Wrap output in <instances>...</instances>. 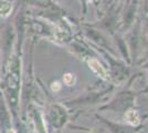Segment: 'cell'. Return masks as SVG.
<instances>
[{
    "label": "cell",
    "instance_id": "obj_1",
    "mask_svg": "<svg viewBox=\"0 0 148 133\" xmlns=\"http://www.w3.org/2000/svg\"><path fill=\"white\" fill-rule=\"evenodd\" d=\"M88 64H90L91 69H92L95 73H97L99 76H101L102 78H104V79L107 78V73H106L105 69L102 67V64L99 63L96 59H91V60L88 61Z\"/></svg>",
    "mask_w": 148,
    "mask_h": 133
},
{
    "label": "cell",
    "instance_id": "obj_2",
    "mask_svg": "<svg viewBox=\"0 0 148 133\" xmlns=\"http://www.w3.org/2000/svg\"><path fill=\"white\" fill-rule=\"evenodd\" d=\"M11 9H12L11 3L7 2V1H1L0 2V17L9 16V13L11 12Z\"/></svg>",
    "mask_w": 148,
    "mask_h": 133
},
{
    "label": "cell",
    "instance_id": "obj_5",
    "mask_svg": "<svg viewBox=\"0 0 148 133\" xmlns=\"http://www.w3.org/2000/svg\"><path fill=\"white\" fill-rule=\"evenodd\" d=\"M60 88H61V84H60L59 82L52 83V90H53V91H59Z\"/></svg>",
    "mask_w": 148,
    "mask_h": 133
},
{
    "label": "cell",
    "instance_id": "obj_3",
    "mask_svg": "<svg viewBox=\"0 0 148 133\" xmlns=\"http://www.w3.org/2000/svg\"><path fill=\"white\" fill-rule=\"evenodd\" d=\"M63 82L65 83L66 85H71V84L74 82L73 74H71V73H66V74H64V76H63Z\"/></svg>",
    "mask_w": 148,
    "mask_h": 133
},
{
    "label": "cell",
    "instance_id": "obj_4",
    "mask_svg": "<svg viewBox=\"0 0 148 133\" xmlns=\"http://www.w3.org/2000/svg\"><path fill=\"white\" fill-rule=\"evenodd\" d=\"M130 113H132V118L130 116H127V119H128V121H130V123H138V116H137V113H136L135 111H130Z\"/></svg>",
    "mask_w": 148,
    "mask_h": 133
}]
</instances>
